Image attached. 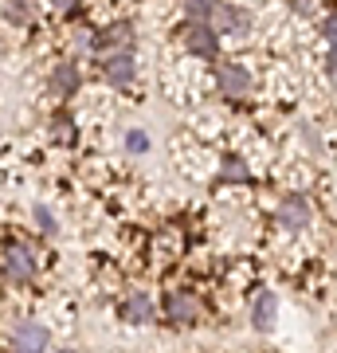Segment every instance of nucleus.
<instances>
[{
  "mask_svg": "<svg viewBox=\"0 0 337 353\" xmlns=\"http://www.w3.org/2000/svg\"><path fill=\"white\" fill-rule=\"evenodd\" d=\"M208 28H212L216 36H220V32L243 36V32H251V12H247V8L227 4V0H216V4H212V16H208Z\"/></svg>",
  "mask_w": 337,
  "mask_h": 353,
  "instance_id": "nucleus-1",
  "label": "nucleus"
},
{
  "mask_svg": "<svg viewBox=\"0 0 337 353\" xmlns=\"http://www.w3.org/2000/svg\"><path fill=\"white\" fill-rule=\"evenodd\" d=\"M165 318L173 322V326H192L204 318V303H200L192 290H173L169 299H165Z\"/></svg>",
  "mask_w": 337,
  "mask_h": 353,
  "instance_id": "nucleus-2",
  "label": "nucleus"
},
{
  "mask_svg": "<svg viewBox=\"0 0 337 353\" xmlns=\"http://www.w3.org/2000/svg\"><path fill=\"white\" fill-rule=\"evenodd\" d=\"M181 39H185V48L192 51L196 59H220V36H216L208 24H192V20H185Z\"/></svg>",
  "mask_w": 337,
  "mask_h": 353,
  "instance_id": "nucleus-3",
  "label": "nucleus"
},
{
  "mask_svg": "<svg viewBox=\"0 0 337 353\" xmlns=\"http://www.w3.org/2000/svg\"><path fill=\"white\" fill-rule=\"evenodd\" d=\"M12 353H48L51 350V330L43 322H20L12 330Z\"/></svg>",
  "mask_w": 337,
  "mask_h": 353,
  "instance_id": "nucleus-4",
  "label": "nucleus"
},
{
  "mask_svg": "<svg viewBox=\"0 0 337 353\" xmlns=\"http://www.w3.org/2000/svg\"><path fill=\"white\" fill-rule=\"evenodd\" d=\"M130 43H134V28L125 24V20L99 28V32H94V36L87 39V48L102 51V55H114V51H130Z\"/></svg>",
  "mask_w": 337,
  "mask_h": 353,
  "instance_id": "nucleus-5",
  "label": "nucleus"
},
{
  "mask_svg": "<svg viewBox=\"0 0 337 353\" xmlns=\"http://www.w3.org/2000/svg\"><path fill=\"white\" fill-rule=\"evenodd\" d=\"M39 271L36 255H32V248H24V243H8L4 248V275L12 279V283H32Z\"/></svg>",
  "mask_w": 337,
  "mask_h": 353,
  "instance_id": "nucleus-6",
  "label": "nucleus"
},
{
  "mask_svg": "<svg viewBox=\"0 0 337 353\" xmlns=\"http://www.w3.org/2000/svg\"><path fill=\"white\" fill-rule=\"evenodd\" d=\"M275 216H278V224H283V228H290V232H302V228H310L314 208H310V201H306V196H298V192H287V196L278 201Z\"/></svg>",
  "mask_w": 337,
  "mask_h": 353,
  "instance_id": "nucleus-7",
  "label": "nucleus"
},
{
  "mask_svg": "<svg viewBox=\"0 0 337 353\" xmlns=\"http://www.w3.org/2000/svg\"><path fill=\"white\" fill-rule=\"evenodd\" d=\"M216 87L224 90L227 99H243L251 90V75H247V67H239V63H216Z\"/></svg>",
  "mask_w": 337,
  "mask_h": 353,
  "instance_id": "nucleus-8",
  "label": "nucleus"
},
{
  "mask_svg": "<svg viewBox=\"0 0 337 353\" xmlns=\"http://www.w3.org/2000/svg\"><path fill=\"white\" fill-rule=\"evenodd\" d=\"M106 79H110L118 90H125L134 79H138V63H134V51H114L106 55Z\"/></svg>",
  "mask_w": 337,
  "mask_h": 353,
  "instance_id": "nucleus-9",
  "label": "nucleus"
},
{
  "mask_svg": "<svg viewBox=\"0 0 337 353\" xmlns=\"http://www.w3.org/2000/svg\"><path fill=\"white\" fill-rule=\"evenodd\" d=\"M153 303L150 294H141V290H134V294H125L122 299V318L130 322V326H145V322H153Z\"/></svg>",
  "mask_w": 337,
  "mask_h": 353,
  "instance_id": "nucleus-10",
  "label": "nucleus"
},
{
  "mask_svg": "<svg viewBox=\"0 0 337 353\" xmlns=\"http://www.w3.org/2000/svg\"><path fill=\"white\" fill-rule=\"evenodd\" d=\"M275 314H278V299L271 290H263L259 299L251 303V326L259 330V334H267V330L275 326Z\"/></svg>",
  "mask_w": 337,
  "mask_h": 353,
  "instance_id": "nucleus-11",
  "label": "nucleus"
},
{
  "mask_svg": "<svg viewBox=\"0 0 337 353\" xmlns=\"http://www.w3.org/2000/svg\"><path fill=\"white\" fill-rule=\"evenodd\" d=\"M79 87H83V75H79V67H75V63L51 67V90H55L59 99H71Z\"/></svg>",
  "mask_w": 337,
  "mask_h": 353,
  "instance_id": "nucleus-12",
  "label": "nucleus"
},
{
  "mask_svg": "<svg viewBox=\"0 0 337 353\" xmlns=\"http://www.w3.org/2000/svg\"><path fill=\"white\" fill-rule=\"evenodd\" d=\"M220 185H247L251 181V169L243 157H236V153H224V165H220V176H216Z\"/></svg>",
  "mask_w": 337,
  "mask_h": 353,
  "instance_id": "nucleus-13",
  "label": "nucleus"
},
{
  "mask_svg": "<svg viewBox=\"0 0 337 353\" xmlns=\"http://www.w3.org/2000/svg\"><path fill=\"white\" fill-rule=\"evenodd\" d=\"M212 4H216V0H185V16L192 20V24H208Z\"/></svg>",
  "mask_w": 337,
  "mask_h": 353,
  "instance_id": "nucleus-14",
  "label": "nucleus"
},
{
  "mask_svg": "<svg viewBox=\"0 0 337 353\" xmlns=\"http://www.w3.org/2000/svg\"><path fill=\"white\" fill-rule=\"evenodd\" d=\"M36 224H39V232H48V236L59 232V220H55V212H51L48 204H36Z\"/></svg>",
  "mask_w": 337,
  "mask_h": 353,
  "instance_id": "nucleus-15",
  "label": "nucleus"
},
{
  "mask_svg": "<svg viewBox=\"0 0 337 353\" xmlns=\"http://www.w3.org/2000/svg\"><path fill=\"white\" fill-rule=\"evenodd\" d=\"M125 153H134V157L150 153V138H145L141 130H130V134H125Z\"/></svg>",
  "mask_w": 337,
  "mask_h": 353,
  "instance_id": "nucleus-16",
  "label": "nucleus"
},
{
  "mask_svg": "<svg viewBox=\"0 0 337 353\" xmlns=\"http://www.w3.org/2000/svg\"><path fill=\"white\" fill-rule=\"evenodd\" d=\"M51 134H55V138H71V134H75V126H71V114H67V110L51 114Z\"/></svg>",
  "mask_w": 337,
  "mask_h": 353,
  "instance_id": "nucleus-17",
  "label": "nucleus"
},
{
  "mask_svg": "<svg viewBox=\"0 0 337 353\" xmlns=\"http://www.w3.org/2000/svg\"><path fill=\"white\" fill-rule=\"evenodd\" d=\"M8 16L12 20H28V0H8Z\"/></svg>",
  "mask_w": 337,
  "mask_h": 353,
  "instance_id": "nucleus-18",
  "label": "nucleus"
},
{
  "mask_svg": "<svg viewBox=\"0 0 337 353\" xmlns=\"http://www.w3.org/2000/svg\"><path fill=\"white\" fill-rule=\"evenodd\" d=\"M322 32H325V39L334 43V51H337V16H329V20H325V24H322Z\"/></svg>",
  "mask_w": 337,
  "mask_h": 353,
  "instance_id": "nucleus-19",
  "label": "nucleus"
},
{
  "mask_svg": "<svg viewBox=\"0 0 337 353\" xmlns=\"http://www.w3.org/2000/svg\"><path fill=\"white\" fill-rule=\"evenodd\" d=\"M51 4H55V8H63V12H67V8H75V0H51Z\"/></svg>",
  "mask_w": 337,
  "mask_h": 353,
  "instance_id": "nucleus-20",
  "label": "nucleus"
},
{
  "mask_svg": "<svg viewBox=\"0 0 337 353\" xmlns=\"http://www.w3.org/2000/svg\"><path fill=\"white\" fill-rule=\"evenodd\" d=\"M55 353H71V350H55Z\"/></svg>",
  "mask_w": 337,
  "mask_h": 353,
  "instance_id": "nucleus-21",
  "label": "nucleus"
}]
</instances>
